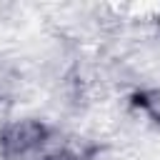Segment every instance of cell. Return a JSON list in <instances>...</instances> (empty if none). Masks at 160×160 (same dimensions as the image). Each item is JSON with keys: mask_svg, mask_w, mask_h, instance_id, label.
Masks as SVG:
<instances>
[{"mask_svg": "<svg viewBox=\"0 0 160 160\" xmlns=\"http://www.w3.org/2000/svg\"><path fill=\"white\" fill-rule=\"evenodd\" d=\"M48 138V128L38 120H18L2 128L0 132V152L5 160H20L38 150Z\"/></svg>", "mask_w": 160, "mask_h": 160, "instance_id": "cell-1", "label": "cell"}, {"mask_svg": "<svg viewBox=\"0 0 160 160\" xmlns=\"http://www.w3.org/2000/svg\"><path fill=\"white\" fill-rule=\"evenodd\" d=\"M132 102L138 105V108H142L155 122H160V90L155 88V90H142V92H135V98H132Z\"/></svg>", "mask_w": 160, "mask_h": 160, "instance_id": "cell-2", "label": "cell"}, {"mask_svg": "<svg viewBox=\"0 0 160 160\" xmlns=\"http://www.w3.org/2000/svg\"><path fill=\"white\" fill-rule=\"evenodd\" d=\"M45 160H88V155H82V152H75V150H58V152L48 155Z\"/></svg>", "mask_w": 160, "mask_h": 160, "instance_id": "cell-3", "label": "cell"}]
</instances>
